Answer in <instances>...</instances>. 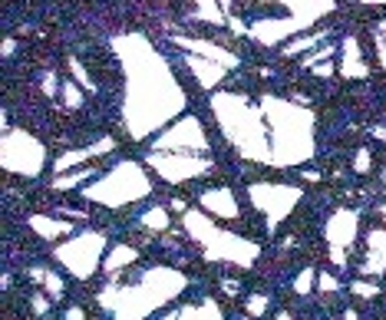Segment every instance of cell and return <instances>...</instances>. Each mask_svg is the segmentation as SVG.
<instances>
[{
	"instance_id": "6da1fadb",
	"label": "cell",
	"mask_w": 386,
	"mask_h": 320,
	"mask_svg": "<svg viewBox=\"0 0 386 320\" xmlns=\"http://www.w3.org/2000/svg\"><path fill=\"white\" fill-rule=\"evenodd\" d=\"M119 56L129 73L126 83V126L132 136L142 139L165 122V119L179 116L185 109V96L169 63L162 60L142 37H126L119 40Z\"/></svg>"
},
{
	"instance_id": "7a4b0ae2",
	"label": "cell",
	"mask_w": 386,
	"mask_h": 320,
	"mask_svg": "<svg viewBox=\"0 0 386 320\" xmlns=\"http://www.w3.org/2000/svg\"><path fill=\"white\" fill-rule=\"evenodd\" d=\"M212 106H214V116H218L221 129H225V139L245 159L271 162V132H268V119H264L261 109H255L238 93H214Z\"/></svg>"
},
{
	"instance_id": "3957f363",
	"label": "cell",
	"mask_w": 386,
	"mask_h": 320,
	"mask_svg": "<svg viewBox=\"0 0 386 320\" xmlns=\"http://www.w3.org/2000/svg\"><path fill=\"white\" fill-rule=\"evenodd\" d=\"M271 132V155L278 165H297L314 155V119L304 106L284 103V99H264L261 106Z\"/></svg>"
},
{
	"instance_id": "277c9868",
	"label": "cell",
	"mask_w": 386,
	"mask_h": 320,
	"mask_svg": "<svg viewBox=\"0 0 386 320\" xmlns=\"http://www.w3.org/2000/svg\"><path fill=\"white\" fill-rule=\"evenodd\" d=\"M185 288V278L175 274L169 267H152L149 274L136 284V288H109L103 290L99 304L106 310H112L116 317H126V320H136V317H146L152 310H159L162 304H169L175 294H182Z\"/></svg>"
},
{
	"instance_id": "5b68a950",
	"label": "cell",
	"mask_w": 386,
	"mask_h": 320,
	"mask_svg": "<svg viewBox=\"0 0 386 320\" xmlns=\"http://www.w3.org/2000/svg\"><path fill=\"white\" fill-rule=\"evenodd\" d=\"M185 228L188 235H195V241L205 248L208 261H231V264L247 267L257 257V245H247L245 238L225 235L221 228H214L212 218H205L202 212H185Z\"/></svg>"
},
{
	"instance_id": "8992f818",
	"label": "cell",
	"mask_w": 386,
	"mask_h": 320,
	"mask_svg": "<svg viewBox=\"0 0 386 320\" xmlns=\"http://www.w3.org/2000/svg\"><path fill=\"white\" fill-rule=\"evenodd\" d=\"M152 192V181L149 175L142 172L139 162H122L116 169L103 175V179L93 185V188H86V195L99 205H109V208H119V205L126 202H136L142 195Z\"/></svg>"
},
{
	"instance_id": "52a82bcc",
	"label": "cell",
	"mask_w": 386,
	"mask_h": 320,
	"mask_svg": "<svg viewBox=\"0 0 386 320\" xmlns=\"http://www.w3.org/2000/svg\"><path fill=\"white\" fill-rule=\"evenodd\" d=\"M103 251H106V235L99 231H86L79 238H70L66 245L56 248V261H63V267L73 278H93L96 267L103 264Z\"/></svg>"
},
{
	"instance_id": "ba28073f",
	"label": "cell",
	"mask_w": 386,
	"mask_h": 320,
	"mask_svg": "<svg viewBox=\"0 0 386 320\" xmlns=\"http://www.w3.org/2000/svg\"><path fill=\"white\" fill-rule=\"evenodd\" d=\"M4 165L17 169L20 175H37L43 169V146L23 129H7L4 132Z\"/></svg>"
},
{
	"instance_id": "9c48e42d",
	"label": "cell",
	"mask_w": 386,
	"mask_h": 320,
	"mask_svg": "<svg viewBox=\"0 0 386 320\" xmlns=\"http://www.w3.org/2000/svg\"><path fill=\"white\" fill-rule=\"evenodd\" d=\"M149 165L159 172L165 181L172 185H179V181H188L195 175H202L208 169V162L205 159H195V152H182V155H169V152H152L149 155Z\"/></svg>"
},
{
	"instance_id": "30bf717a",
	"label": "cell",
	"mask_w": 386,
	"mask_h": 320,
	"mask_svg": "<svg viewBox=\"0 0 386 320\" xmlns=\"http://www.w3.org/2000/svg\"><path fill=\"white\" fill-rule=\"evenodd\" d=\"M297 198H300L297 188H281V185H251V202L268 215V228H274V224L288 215L290 205H297Z\"/></svg>"
},
{
	"instance_id": "8fae6325",
	"label": "cell",
	"mask_w": 386,
	"mask_h": 320,
	"mask_svg": "<svg viewBox=\"0 0 386 320\" xmlns=\"http://www.w3.org/2000/svg\"><path fill=\"white\" fill-rule=\"evenodd\" d=\"M155 149H175V152H205L208 139L202 132V122L192 116H185L182 122H175L169 132H162L155 139Z\"/></svg>"
},
{
	"instance_id": "7c38bea8",
	"label": "cell",
	"mask_w": 386,
	"mask_h": 320,
	"mask_svg": "<svg viewBox=\"0 0 386 320\" xmlns=\"http://www.w3.org/2000/svg\"><path fill=\"white\" fill-rule=\"evenodd\" d=\"M354 235H356V215L354 212H337L330 222V248H333V257L337 264H343V251L354 245Z\"/></svg>"
},
{
	"instance_id": "4fadbf2b",
	"label": "cell",
	"mask_w": 386,
	"mask_h": 320,
	"mask_svg": "<svg viewBox=\"0 0 386 320\" xmlns=\"http://www.w3.org/2000/svg\"><path fill=\"white\" fill-rule=\"evenodd\" d=\"M175 43H179V46H185V50H195V53H202L205 60H212V63H218V66H238V56L228 53V50H221L218 43L188 40V37H175Z\"/></svg>"
},
{
	"instance_id": "5bb4252c",
	"label": "cell",
	"mask_w": 386,
	"mask_h": 320,
	"mask_svg": "<svg viewBox=\"0 0 386 320\" xmlns=\"http://www.w3.org/2000/svg\"><path fill=\"white\" fill-rule=\"evenodd\" d=\"M202 208L214 218H235L238 215V205H235V195L228 188H212V192L202 195Z\"/></svg>"
},
{
	"instance_id": "9a60e30c",
	"label": "cell",
	"mask_w": 386,
	"mask_h": 320,
	"mask_svg": "<svg viewBox=\"0 0 386 320\" xmlns=\"http://www.w3.org/2000/svg\"><path fill=\"white\" fill-rule=\"evenodd\" d=\"M337 73L347 76V79H356V76H366V66L356 53V40L354 37H347L343 40V53H340V63H337Z\"/></svg>"
},
{
	"instance_id": "2e32d148",
	"label": "cell",
	"mask_w": 386,
	"mask_h": 320,
	"mask_svg": "<svg viewBox=\"0 0 386 320\" xmlns=\"http://www.w3.org/2000/svg\"><path fill=\"white\" fill-rule=\"evenodd\" d=\"M116 146L112 139H103V142H96V146H86V149H73V152H66L63 159H56V165L53 169L56 172H66V169H73V165H79V162H86V159H96V155H103V152H109Z\"/></svg>"
},
{
	"instance_id": "e0dca14e",
	"label": "cell",
	"mask_w": 386,
	"mask_h": 320,
	"mask_svg": "<svg viewBox=\"0 0 386 320\" xmlns=\"http://www.w3.org/2000/svg\"><path fill=\"white\" fill-rule=\"evenodd\" d=\"M185 60H188V66H192L195 73H198V83H202L205 89H212V86L218 83V76L228 70V66H208V60H205V56L198 60V53H188Z\"/></svg>"
},
{
	"instance_id": "ac0fdd59",
	"label": "cell",
	"mask_w": 386,
	"mask_h": 320,
	"mask_svg": "<svg viewBox=\"0 0 386 320\" xmlns=\"http://www.w3.org/2000/svg\"><path fill=\"white\" fill-rule=\"evenodd\" d=\"M139 257V251L136 248H129V245H119L109 251V257H103V267H106V274H119L122 267H129L132 261Z\"/></svg>"
},
{
	"instance_id": "d6986e66",
	"label": "cell",
	"mask_w": 386,
	"mask_h": 320,
	"mask_svg": "<svg viewBox=\"0 0 386 320\" xmlns=\"http://www.w3.org/2000/svg\"><path fill=\"white\" fill-rule=\"evenodd\" d=\"M30 224H33V231H40L43 238H60V235H66L70 231V224L66 222H53V218H30Z\"/></svg>"
},
{
	"instance_id": "ffe728a7",
	"label": "cell",
	"mask_w": 386,
	"mask_h": 320,
	"mask_svg": "<svg viewBox=\"0 0 386 320\" xmlns=\"http://www.w3.org/2000/svg\"><path fill=\"white\" fill-rule=\"evenodd\" d=\"M327 37V27H321V30L314 33V37H300V40H294V43H288L284 46V56H297V53H304V50H311V46H317V43Z\"/></svg>"
},
{
	"instance_id": "44dd1931",
	"label": "cell",
	"mask_w": 386,
	"mask_h": 320,
	"mask_svg": "<svg viewBox=\"0 0 386 320\" xmlns=\"http://www.w3.org/2000/svg\"><path fill=\"white\" fill-rule=\"evenodd\" d=\"M30 274H33L37 281H43V284H46V294H50V297H63V281L56 278L53 271H43V267H33Z\"/></svg>"
},
{
	"instance_id": "7402d4cb",
	"label": "cell",
	"mask_w": 386,
	"mask_h": 320,
	"mask_svg": "<svg viewBox=\"0 0 386 320\" xmlns=\"http://www.w3.org/2000/svg\"><path fill=\"white\" fill-rule=\"evenodd\" d=\"M172 317H221V310L214 307L212 300H205V304H195V307H182V310H175Z\"/></svg>"
},
{
	"instance_id": "603a6c76",
	"label": "cell",
	"mask_w": 386,
	"mask_h": 320,
	"mask_svg": "<svg viewBox=\"0 0 386 320\" xmlns=\"http://www.w3.org/2000/svg\"><path fill=\"white\" fill-rule=\"evenodd\" d=\"M70 73L76 76V83L83 86L86 93H93V89H96V83H93V79H89V73H86V70H83V63H79V60H76V56H73V60H70Z\"/></svg>"
},
{
	"instance_id": "cb8c5ba5",
	"label": "cell",
	"mask_w": 386,
	"mask_h": 320,
	"mask_svg": "<svg viewBox=\"0 0 386 320\" xmlns=\"http://www.w3.org/2000/svg\"><path fill=\"white\" fill-rule=\"evenodd\" d=\"M142 222L149 224V228H169V212L165 208H149V212L142 215Z\"/></svg>"
},
{
	"instance_id": "d4e9b609",
	"label": "cell",
	"mask_w": 386,
	"mask_h": 320,
	"mask_svg": "<svg viewBox=\"0 0 386 320\" xmlns=\"http://www.w3.org/2000/svg\"><path fill=\"white\" fill-rule=\"evenodd\" d=\"M63 99H66V106H70V109H79V106H83V86L66 83L63 86Z\"/></svg>"
},
{
	"instance_id": "484cf974",
	"label": "cell",
	"mask_w": 386,
	"mask_h": 320,
	"mask_svg": "<svg viewBox=\"0 0 386 320\" xmlns=\"http://www.w3.org/2000/svg\"><path fill=\"white\" fill-rule=\"evenodd\" d=\"M93 175V169H79V172H73V175H56V188H73L76 181H83V179H89Z\"/></svg>"
},
{
	"instance_id": "4316f807",
	"label": "cell",
	"mask_w": 386,
	"mask_h": 320,
	"mask_svg": "<svg viewBox=\"0 0 386 320\" xmlns=\"http://www.w3.org/2000/svg\"><path fill=\"white\" fill-rule=\"evenodd\" d=\"M366 248H370L373 255H383L386 257V231H373V235L366 238Z\"/></svg>"
},
{
	"instance_id": "83f0119b",
	"label": "cell",
	"mask_w": 386,
	"mask_h": 320,
	"mask_svg": "<svg viewBox=\"0 0 386 320\" xmlns=\"http://www.w3.org/2000/svg\"><path fill=\"white\" fill-rule=\"evenodd\" d=\"M314 278H317V274H314L311 267H307V271H304V274L294 281V290H297V294H307V290L314 288Z\"/></svg>"
},
{
	"instance_id": "f1b7e54d",
	"label": "cell",
	"mask_w": 386,
	"mask_h": 320,
	"mask_svg": "<svg viewBox=\"0 0 386 320\" xmlns=\"http://www.w3.org/2000/svg\"><path fill=\"white\" fill-rule=\"evenodd\" d=\"M198 4V11H202V17H208L212 23H221V13L214 11V0H195Z\"/></svg>"
},
{
	"instance_id": "f546056e",
	"label": "cell",
	"mask_w": 386,
	"mask_h": 320,
	"mask_svg": "<svg viewBox=\"0 0 386 320\" xmlns=\"http://www.w3.org/2000/svg\"><path fill=\"white\" fill-rule=\"evenodd\" d=\"M354 294H356V297H376V294H380V288H376V284H370V281H354Z\"/></svg>"
},
{
	"instance_id": "4dcf8cb0",
	"label": "cell",
	"mask_w": 386,
	"mask_h": 320,
	"mask_svg": "<svg viewBox=\"0 0 386 320\" xmlns=\"http://www.w3.org/2000/svg\"><path fill=\"white\" fill-rule=\"evenodd\" d=\"M333 53H337L333 46H321L317 53H311V56H307V60H304V66H317V63H321V60H333Z\"/></svg>"
},
{
	"instance_id": "1f68e13d",
	"label": "cell",
	"mask_w": 386,
	"mask_h": 320,
	"mask_svg": "<svg viewBox=\"0 0 386 320\" xmlns=\"http://www.w3.org/2000/svg\"><path fill=\"white\" fill-rule=\"evenodd\" d=\"M317 288L327 290V294H337L340 284H337V278H330V274H317Z\"/></svg>"
},
{
	"instance_id": "d6a6232c",
	"label": "cell",
	"mask_w": 386,
	"mask_h": 320,
	"mask_svg": "<svg viewBox=\"0 0 386 320\" xmlns=\"http://www.w3.org/2000/svg\"><path fill=\"white\" fill-rule=\"evenodd\" d=\"M268 310V297H251L247 300V314H255V317H261Z\"/></svg>"
},
{
	"instance_id": "836d02e7",
	"label": "cell",
	"mask_w": 386,
	"mask_h": 320,
	"mask_svg": "<svg viewBox=\"0 0 386 320\" xmlns=\"http://www.w3.org/2000/svg\"><path fill=\"white\" fill-rule=\"evenodd\" d=\"M354 169L356 172H366V169H370V152H356V159H354Z\"/></svg>"
},
{
	"instance_id": "e575fe53",
	"label": "cell",
	"mask_w": 386,
	"mask_h": 320,
	"mask_svg": "<svg viewBox=\"0 0 386 320\" xmlns=\"http://www.w3.org/2000/svg\"><path fill=\"white\" fill-rule=\"evenodd\" d=\"M33 310H37V314H46V310H50V300L43 297V294H33Z\"/></svg>"
},
{
	"instance_id": "d590c367",
	"label": "cell",
	"mask_w": 386,
	"mask_h": 320,
	"mask_svg": "<svg viewBox=\"0 0 386 320\" xmlns=\"http://www.w3.org/2000/svg\"><path fill=\"white\" fill-rule=\"evenodd\" d=\"M43 93H46V96H53V93H56V76L53 73L43 76Z\"/></svg>"
},
{
	"instance_id": "8d00e7d4",
	"label": "cell",
	"mask_w": 386,
	"mask_h": 320,
	"mask_svg": "<svg viewBox=\"0 0 386 320\" xmlns=\"http://www.w3.org/2000/svg\"><path fill=\"white\" fill-rule=\"evenodd\" d=\"M314 73H317V76H333V73H337V63H327V66H314Z\"/></svg>"
},
{
	"instance_id": "74e56055",
	"label": "cell",
	"mask_w": 386,
	"mask_h": 320,
	"mask_svg": "<svg viewBox=\"0 0 386 320\" xmlns=\"http://www.w3.org/2000/svg\"><path fill=\"white\" fill-rule=\"evenodd\" d=\"M66 317H70V320H83L86 314H83V307H70V310H66Z\"/></svg>"
},
{
	"instance_id": "f35d334b",
	"label": "cell",
	"mask_w": 386,
	"mask_h": 320,
	"mask_svg": "<svg viewBox=\"0 0 386 320\" xmlns=\"http://www.w3.org/2000/svg\"><path fill=\"white\" fill-rule=\"evenodd\" d=\"M11 53H13V40L7 37V40H4V56H11Z\"/></svg>"
},
{
	"instance_id": "ab89813d",
	"label": "cell",
	"mask_w": 386,
	"mask_h": 320,
	"mask_svg": "<svg viewBox=\"0 0 386 320\" xmlns=\"http://www.w3.org/2000/svg\"><path fill=\"white\" fill-rule=\"evenodd\" d=\"M380 63H383V66H386V40H383V43H380Z\"/></svg>"
},
{
	"instance_id": "60d3db41",
	"label": "cell",
	"mask_w": 386,
	"mask_h": 320,
	"mask_svg": "<svg viewBox=\"0 0 386 320\" xmlns=\"http://www.w3.org/2000/svg\"><path fill=\"white\" fill-rule=\"evenodd\" d=\"M376 136H380V139H386V126H383V129H376Z\"/></svg>"
},
{
	"instance_id": "b9f144b4",
	"label": "cell",
	"mask_w": 386,
	"mask_h": 320,
	"mask_svg": "<svg viewBox=\"0 0 386 320\" xmlns=\"http://www.w3.org/2000/svg\"><path fill=\"white\" fill-rule=\"evenodd\" d=\"M366 4H386V0H366Z\"/></svg>"
},
{
	"instance_id": "7bdbcfd3",
	"label": "cell",
	"mask_w": 386,
	"mask_h": 320,
	"mask_svg": "<svg viewBox=\"0 0 386 320\" xmlns=\"http://www.w3.org/2000/svg\"><path fill=\"white\" fill-rule=\"evenodd\" d=\"M383 215H386V208H383Z\"/></svg>"
}]
</instances>
